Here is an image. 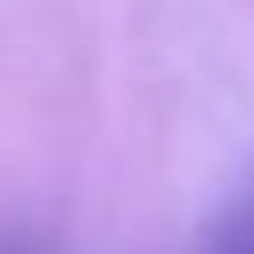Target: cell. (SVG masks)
<instances>
[{
	"label": "cell",
	"mask_w": 254,
	"mask_h": 254,
	"mask_svg": "<svg viewBox=\"0 0 254 254\" xmlns=\"http://www.w3.org/2000/svg\"><path fill=\"white\" fill-rule=\"evenodd\" d=\"M192 254H254V168L217 198V211L198 223Z\"/></svg>",
	"instance_id": "obj_1"
}]
</instances>
